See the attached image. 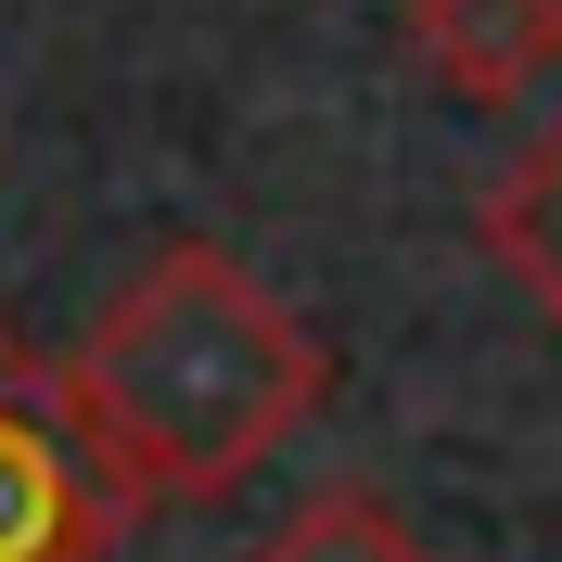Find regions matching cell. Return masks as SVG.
Segmentation results:
<instances>
[{
    "label": "cell",
    "instance_id": "cell-2",
    "mask_svg": "<svg viewBox=\"0 0 562 562\" xmlns=\"http://www.w3.org/2000/svg\"><path fill=\"white\" fill-rule=\"evenodd\" d=\"M115 537L128 498L65 396V358H26L0 333V562H103Z\"/></svg>",
    "mask_w": 562,
    "mask_h": 562
},
{
    "label": "cell",
    "instance_id": "cell-4",
    "mask_svg": "<svg viewBox=\"0 0 562 562\" xmlns=\"http://www.w3.org/2000/svg\"><path fill=\"white\" fill-rule=\"evenodd\" d=\"M473 244H486L498 269H512L537 307L562 319V115L486 179V192H473Z\"/></svg>",
    "mask_w": 562,
    "mask_h": 562
},
{
    "label": "cell",
    "instance_id": "cell-5",
    "mask_svg": "<svg viewBox=\"0 0 562 562\" xmlns=\"http://www.w3.org/2000/svg\"><path fill=\"white\" fill-rule=\"evenodd\" d=\"M244 562H435V550H422V525L396 512V498H371V486H319L307 512H281Z\"/></svg>",
    "mask_w": 562,
    "mask_h": 562
},
{
    "label": "cell",
    "instance_id": "cell-1",
    "mask_svg": "<svg viewBox=\"0 0 562 562\" xmlns=\"http://www.w3.org/2000/svg\"><path fill=\"white\" fill-rule=\"evenodd\" d=\"M65 396L140 525V512H179V498H231L333 396V358L231 244H167L77 333Z\"/></svg>",
    "mask_w": 562,
    "mask_h": 562
},
{
    "label": "cell",
    "instance_id": "cell-3",
    "mask_svg": "<svg viewBox=\"0 0 562 562\" xmlns=\"http://www.w3.org/2000/svg\"><path fill=\"white\" fill-rule=\"evenodd\" d=\"M396 26L460 103H512L562 65V0H409Z\"/></svg>",
    "mask_w": 562,
    "mask_h": 562
}]
</instances>
